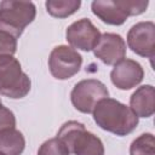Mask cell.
<instances>
[{
    "label": "cell",
    "instance_id": "cell-1",
    "mask_svg": "<svg viewBox=\"0 0 155 155\" xmlns=\"http://www.w3.org/2000/svg\"><path fill=\"white\" fill-rule=\"evenodd\" d=\"M92 115L97 126L120 137L132 133L138 125V116L130 107L109 97L96 104Z\"/></svg>",
    "mask_w": 155,
    "mask_h": 155
},
{
    "label": "cell",
    "instance_id": "cell-2",
    "mask_svg": "<svg viewBox=\"0 0 155 155\" xmlns=\"http://www.w3.org/2000/svg\"><path fill=\"white\" fill-rule=\"evenodd\" d=\"M57 138L74 155H104V145L101 138L87 131L85 125L79 121L64 122L57 133Z\"/></svg>",
    "mask_w": 155,
    "mask_h": 155
},
{
    "label": "cell",
    "instance_id": "cell-3",
    "mask_svg": "<svg viewBox=\"0 0 155 155\" xmlns=\"http://www.w3.org/2000/svg\"><path fill=\"white\" fill-rule=\"evenodd\" d=\"M35 16L36 7L33 2L4 0L0 2V31L18 39Z\"/></svg>",
    "mask_w": 155,
    "mask_h": 155
},
{
    "label": "cell",
    "instance_id": "cell-4",
    "mask_svg": "<svg viewBox=\"0 0 155 155\" xmlns=\"http://www.w3.org/2000/svg\"><path fill=\"white\" fill-rule=\"evenodd\" d=\"M149 1L144 0H94L91 10L102 22L110 25H121L130 16L145 12Z\"/></svg>",
    "mask_w": 155,
    "mask_h": 155
},
{
    "label": "cell",
    "instance_id": "cell-5",
    "mask_svg": "<svg viewBox=\"0 0 155 155\" xmlns=\"http://www.w3.org/2000/svg\"><path fill=\"white\" fill-rule=\"evenodd\" d=\"M31 87L29 76L22 70V65L13 56L0 58V94L11 99L25 97Z\"/></svg>",
    "mask_w": 155,
    "mask_h": 155
},
{
    "label": "cell",
    "instance_id": "cell-6",
    "mask_svg": "<svg viewBox=\"0 0 155 155\" xmlns=\"http://www.w3.org/2000/svg\"><path fill=\"white\" fill-rule=\"evenodd\" d=\"M107 97H109L107 86L97 79H85L79 81L70 93L74 108L84 114L92 113L96 104Z\"/></svg>",
    "mask_w": 155,
    "mask_h": 155
},
{
    "label": "cell",
    "instance_id": "cell-7",
    "mask_svg": "<svg viewBox=\"0 0 155 155\" xmlns=\"http://www.w3.org/2000/svg\"><path fill=\"white\" fill-rule=\"evenodd\" d=\"M82 65L81 54L70 46H56L48 57V69L53 78L67 80L76 75Z\"/></svg>",
    "mask_w": 155,
    "mask_h": 155
},
{
    "label": "cell",
    "instance_id": "cell-8",
    "mask_svg": "<svg viewBox=\"0 0 155 155\" xmlns=\"http://www.w3.org/2000/svg\"><path fill=\"white\" fill-rule=\"evenodd\" d=\"M127 45L136 54L153 59L155 54V24L147 21L132 25L127 33Z\"/></svg>",
    "mask_w": 155,
    "mask_h": 155
},
{
    "label": "cell",
    "instance_id": "cell-9",
    "mask_svg": "<svg viewBox=\"0 0 155 155\" xmlns=\"http://www.w3.org/2000/svg\"><path fill=\"white\" fill-rule=\"evenodd\" d=\"M65 38L71 47L88 52L93 51L98 44L101 31L88 18H81L67 28Z\"/></svg>",
    "mask_w": 155,
    "mask_h": 155
},
{
    "label": "cell",
    "instance_id": "cell-10",
    "mask_svg": "<svg viewBox=\"0 0 155 155\" xmlns=\"http://www.w3.org/2000/svg\"><path fill=\"white\" fill-rule=\"evenodd\" d=\"M94 56L107 65H115L126 57V42L115 33L101 34L99 41L93 48Z\"/></svg>",
    "mask_w": 155,
    "mask_h": 155
},
{
    "label": "cell",
    "instance_id": "cell-11",
    "mask_svg": "<svg viewBox=\"0 0 155 155\" xmlns=\"http://www.w3.org/2000/svg\"><path fill=\"white\" fill-rule=\"evenodd\" d=\"M144 78L143 67L133 59H122L110 71V80L119 90H131L138 86Z\"/></svg>",
    "mask_w": 155,
    "mask_h": 155
},
{
    "label": "cell",
    "instance_id": "cell-12",
    "mask_svg": "<svg viewBox=\"0 0 155 155\" xmlns=\"http://www.w3.org/2000/svg\"><path fill=\"white\" fill-rule=\"evenodd\" d=\"M130 108L138 117H150L155 113V90L151 85L138 87L130 97Z\"/></svg>",
    "mask_w": 155,
    "mask_h": 155
},
{
    "label": "cell",
    "instance_id": "cell-13",
    "mask_svg": "<svg viewBox=\"0 0 155 155\" xmlns=\"http://www.w3.org/2000/svg\"><path fill=\"white\" fill-rule=\"evenodd\" d=\"M25 148V139L21 131L7 128L0 131V154L22 155Z\"/></svg>",
    "mask_w": 155,
    "mask_h": 155
},
{
    "label": "cell",
    "instance_id": "cell-14",
    "mask_svg": "<svg viewBox=\"0 0 155 155\" xmlns=\"http://www.w3.org/2000/svg\"><path fill=\"white\" fill-rule=\"evenodd\" d=\"M48 15L56 18H67L75 13L80 6V0H47L45 2Z\"/></svg>",
    "mask_w": 155,
    "mask_h": 155
},
{
    "label": "cell",
    "instance_id": "cell-15",
    "mask_svg": "<svg viewBox=\"0 0 155 155\" xmlns=\"http://www.w3.org/2000/svg\"><path fill=\"white\" fill-rule=\"evenodd\" d=\"M130 155H155V140L153 133H143L130 145Z\"/></svg>",
    "mask_w": 155,
    "mask_h": 155
},
{
    "label": "cell",
    "instance_id": "cell-16",
    "mask_svg": "<svg viewBox=\"0 0 155 155\" xmlns=\"http://www.w3.org/2000/svg\"><path fill=\"white\" fill-rule=\"evenodd\" d=\"M38 155H70V151L67 145L56 137L44 142L38 150Z\"/></svg>",
    "mask_w": 155,
    "mask_h": 155
},
{
    "label": "cell",
    "instance_id": "cell-17",
    "mask_svg": "<svg viewBox=\"0 0 155 155\" xmlns=\"http://www.w3.org/2000/svg\"><path fill=\"white\" fill-rule=\"evenodd\" d=\"M17 51V39L0 31V58L13 56Z\"/></svg>",
    "mask_w": 155,
    "mask_h": 155
},
{
    "label": "cell",
    "instance_id": "cell-18",
    "mask_svg": "<svg viewBox=\"0 0 155 155\" xmlns=\"http://www.w3.org/2000/svg\"><path fill=\"white\" fill-rule=\"evenodd\" d=\"M7 128H16V116L6 107L0 104V131Z\"/></svg>",
    "mask_w": 155,
    "mask_h": 155
},
{
    "label": "cell",
    "instance_id": "cell-19",
    "mask_svg": "<svg viewBox=\"0 0 155 155\" xmlns=\"http://www.w3.org/2000/svg\"><path fill=\"white\" fill-rule=\"evenodd\" d=\"M0 104H1V98H0Z\"/></svg>",
    "mask_w": 155,
    "mask_h": 155
},
{
    "label": "cell",
    "instance_id": "cell-20",
    "mask_svg": "<svg viewBox=\"0 0 155 155\" xmlns=\"http://www.w3.org/2000/svg\"><path fill=\"white\" fill-rule=\"evenodd\" d=\"M0 155H2V154H0Z\"/></svg>",
    "mask_w": 155,
    "mask_h": 155
}]
</instances>
